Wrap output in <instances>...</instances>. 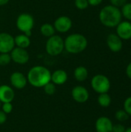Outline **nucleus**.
<instances>
[{
  "label": "nucleus",
  "instance_id": "obj_14",
  "mask_svg": "<svg viewBox=\"0 0 131 132\" xmlns=\"http://www.w3.org/2000/svg\"><path fill=\"white\" fill-rule=\"evenodd\" d=\"M15 97L13 89L8 85H0V102L11 103Z\"/></svg>",
  "mask_w": 131,
  "mask_h": 132
},
{
  "label": "nucleus",
  "instance_id": "obj_13",
  "mask_svg": "<svg viewBox=\"0 0 131 132\" xmlns=\"http://www.w3.org/2000/svg\"><path fill=\"white\" fill-rule=\"evenodd\" d=\"M107 44L109 49L113 53L120 52L123 48L122 39L114 33H110L107 38Z\"/></svg>",
  "mask_w": 131,
  "mask_h": 132
},
{
  "label": "nucleus",
  "instance_id": "obj_32",
  "mask_svg": "<svg viewBox=\"0 0 131 132\" xmlns=\"http://www.w3.org/2000/svg\"><path fill=\"white\" fill-rule=\"evenodd\" d=\"M126 74H127V76L131 80V63H130L127 65V69H126Z\"/></svg>",
  "mask_w": 131,
  "mask_h": 132
},
{
  "label": "nucleus",
  "instance_id": "obj_17",
  "mask_svg": "<svg viewBox=\"0 0 131 132\" xmlns=\"http://www.w3.org/2000/svg\"><path fill=\"white\" fill-rule=\"evenodd\" d=\"M14 41H15V45L16 47L22 48V49H26L30 46L31 40L30 37L27 36L24 33L17 35L16 36L14 37Z\"/></svg>",
  "mask_w": 131,
  "mask_h": 132
},
{
  "label": "nucleus",
  "instance_id": "obj_33",
  "mask_svg": "<svg viewBox=\"0 0 131 132\" xmlns=\"http://www.w3.org/2000/svg\"><path fill=\"white\" fill-rule=\"evenodd\" d=\"M8 2H9V0H0V6L6 5Z\"/></svg>",
  "mask_w": 131,
  "mask_h": 132
},
{
  "label": "nucleus",
  "instance_id": "obj_12",
  "mask_svg": "<svg viewBox=\"0 0 131 132\" xmlns=\"http://www.w3.org/2000/svg\"><path fill=\"white\" fill-rule=\"evenodd\" d=\"M10 83L13 87L21 90L26 86L28 80H27V77L22 73L16 71L11 74Z\"/></svg>",
  "mask_w": 131,
  "mask_h": 132
},
{
  "label": "nucleus",
  "instance_id": "obj_9",
  "mask_svg": "<svg viewBox=\"0 0 131 132\" xmlns=\"http://www.w3.org/2000/svg\"><path fill=\"white\" fill-rule=\"evenodd\" d=\"M72 26H73V22L71 19L66 15H61L58 17L55 20L53 24L56 31L61 33L67 32L72 28Z\"/></svg>",
  "mask_w": 131,
  "mask_h": 132
},
{
  "label": "nucleus",
  "instance_id": "obj_29",
  "mask_svg": "<svg viewBox=\"0 0 131 132\" xmlns=\"http://www.w3.org/2000/svg\"><path fill=\"white\" fill-rule=\"evenodd\" d=\"M125 127L121 124H117L115 125H113L112 132H125Z\"/></svg>",
  "mask_w": 131,
  "mask_h": 132
},
{
  "label": "nucleus",
  "instance_id": "obj_8",
  "mask_svg": "<svg viewBox=\"0 0 131 132\" xmlns=\"http://www.w3.org/2000/svg\"><path fill=\"white\" fill-rule=\"evenodd\" d=\"M15 46L14 37L7 32H0V53H9Z\"/></svg>",
  "mask_w": 131,
  "mask_h": 132
},
{
  "label": "nucleus",
  "instance_id": "obj_25",
  "mask_svg": "<svg viewBox=\"0 0 131 132\" xmlns=\"http://www.w3.org/2000/svg\"><path fill=\"white\" fill-rule=\"evenodd\" d=\"M75 6L80 10H84L88 8L89 3L87 0H75Z\"/></svg>",
  "mask_w": 131,
  "mask_h": 132
},
{
  "label": "nucleus",
  "instance_id": "obj_28",
  "mask_svg": "<svg viewBox=\"0 0 131 132\" xmlns=\"http://www.w3.org/2000/svg\"><path fill=\"white\" fill-rule=\"evenodd\" d=\"M110 3L112 5L120 9V7L122 8L127 3V0H110Z\"/></svg>",
  "mask_w": 131,
  "mask_h": 132
},
{
  "label": "nucleus",
  "instance_id": "obj_24",
  "mask_svg": "<svg viewBox=\"0 0 131 132\" xmlns=\"http://www.w3.org/2000/svg\"><path fill=\"white\" fill-rule=\"evenodd\" d=\"M115 118L119 121H125L129 118V114L124 110H119L116 112Z\"/></svg>",
  "mask_w": 131,
  "mask_h": 132
},
{
  "label": "nucleus",
  "instance_id": "obj_20",
  "mask_svg": "<svg viewBox=\"0 0 131 132\" xmlns=\"http://www.w3.org/2000/svg\"><path fill=\"white\" fill-rule=\"evenodd\" d=\"M98 104L103 108H107L111 104V97L107 93L100 94L97 98Z\"/></svg>",
  "mask_w": 131,
  "mask_h": 132
},
{
  "label": "nucleus",
  "instance_id": "obj_2",
  "mask_svg": "<svg viewBox=\"0 0 131 132\" xmlns=\"http://www.w3.org/2000/svg\"><path fill=\"white\" fill-rule=\"evenodd\" d=\"M99 19L100 22L106 27H117L122 19L121 10L112 5H106L100 10Z\"/></svg>",
  "mask_w": 131,
  "mask_h": 132
},
{
  "label": "nucleus",
  "instance_id": "obj_1",
  "mask_svg": "<svg viewBox=\"0 0 131 132\" xmlns=\"http://www.w3.org/2000/svg\"><path fill=\"white\" fill-rule=\"evenodd\" d=\"M27 80L34 87H43L51 81V72L43 66H35L27 73Z\"/></svg>",
  "mask_w": 131,
  "mask_h": 132
},
{
  "label": "nucleus",
  "instance_id": "obj_10",
  "mask_svg": "<svg viewBox=\"0 0 131 132\" xmlns=\"http://www.w3.org/2000/svg\"><path fill=\"white\" fill-rule=\"evenodd\" d=\"M71 95L73 99L80 104L85 103L88 101L90 94L87 89L83 86H76L73 88L71 91Z\"/></svg>",
  "mask_w": 131,
  "mask_h": 132
},
{
  "label": "nucleus",
  "instance_id": "obj_11",
  "mask_svg": "<svg viewBox=\"0 0 131 132\" xmlns=\"http://www.w3.org/2000/svg\"><path fill=\"white\" fill-rule=\"evenodd\" d=\"M117 35L122 40L131 39V22L130 21H121L117 26Z\"/></svg>",
  "mask_w": 131,
  "mask_h": 132
},
{
  "label": "nucleus",
  "instance_id": "obj_26",
  "mask_svg": "<svg viewBox=\"0 0 131 132\" xmlns=\"http://www.w3.org/2000/svg\"><path fill=\"white\" fill-rule=\"evenodd\" d=\"M1 107H2V111L5 112L6 114H10L13 109V106L12 103H2V105Z\"/></svg>",
  "mask_w": 131,
  "mask_h": 132
},
{
  "label": "nucleus",
  "instance_id": "obj_30",
  "mask_svg": "<svg viewBox=\"0 0 131 132\" xmlns=\"http://www.w3.org/2000/svg\"><path fill=\"white\" fill-rule=\"evenodd\" d=\"M7 120V114L3 112L2 110H0V125L4 124Z\"/></svg>",
  "mask_w": 131,
  "mask_h": 132
},
{
  "label": "nucleus",
  "instance_id": "obj_35",
  "mask_svg": "<svg viewBox=\"0 0 131 132\" xmlns=\"http://www.w3.org/2000/svg\"><path fill=\"white\" fill-rule=\"evenodd\" d=\"M1 104H2V103L0 102V108H1V106H2V105H1Z\"/></svg>",
  "mask_w": 131,
  "mask_h": 132
},
{
  "label": "nucleus",
  "instance_id": "obj_21",
  "mask_svg": "<svg viewBox=\"0 0 131 132\" xmlns=\"http://www.w3.org/2000/svg\"><path fill=\"white\" fill-rule=\"evenodd\" d=\"M122 16L127 19V21H131V2H127L121 9Z\"/></svg>",
  "mask_w": 131,
  "mask_h": 132
},
{
  "label": "nucleus",
  "instance_id": "obj_4",
  "mask_svg": "<svg viewBox=\"0 0 131 132\" xmlns=\"http://www.w3.org/2000/svg\"><path fill=\"white\" fill-rule=\"evenodd\" d=\"M64 50V39L59 35H53L48 38L46 43V53L53 56L59 55Z\"/></svg>",
  "mask_w": 131,
  "mask_h": 132
},
{
  "label": "nucleus",
  "instance_id": "obj_5",
  "mask_svg": "<svg viewBox=\"0 0 131 132\" xmlns=\"http://www.w3.org/2000/svg\"><path fill=\"white\" fill-rule=\"evenodd\" d=\"M35 25L33 16L29 13H21L16 19V27L27 36L32 35V29Z\"/></svg>",
  "mask_w": 131,
  "mask_h": 132
},
{
  "label": "nucleus",
  "instance_id": "obj_3",
  "mask_svg": "<svg viewBox=\"0 0 131 132\" xmlns=\"http://www.w3.org/2000/svg\"><path fill=\"white\" fill-rule=\"evenodd\" d=\"M88 45L87 39L80 33L69 35L64 40V50L72 54H78L83 52Z\"/></svg>",
  "mask_w": 131,
  "mask_h": 132
},
{
  "label": "nucleus",
  "instance_id": "obj_34",
  "mask_svg": "<svg viewBox=\"0 0 131 132\" xmlns=\"http://www.w3.org/2000/svg\"><path fill=\"white\" fill-rule=\"evenodd\" d=\"M125 132H131V128H128L127 129H126Z\"/></svg>",
  "mask_w": 131,
  "mask_h": 132
},
{
  "label": "nucleus",
  "instance_id": "obj_15",
  "mask_svg": "<svg viewBox=\"0 0 131 132\" xmlns=\"http://www.w3.org/2000/svg\"><path fill=\"white\" fill-rule=\"evenodd\" d=\"M113 125L111 120L107 117L99 118L95 124L97 132H112Z\"/></svg>",
  "mask_w": 131,
  "mask_h": 132
},
{
  "label": "nucleus",
  "instance_id": "obj_27",
  "mask_svg": "<svg viewBox=\"0 0 131 132\" xmlns=\"http://www.w3.org/2000/svg\"><path fill=\"white\" fill-rule=\"evenodd\" d=\"M124 111L129 114V116H131V97H127L124 104Z\"/></svg>",
  "mask_w": 131,
  "mask_h": 132
},
{
  "label": "nucleus",
  "instance_id": "obj_16",
  "mask_svg": "<svg viewBox=\"0 0 131 132\" xmlns=\"http://www.w3.org/2000/svg\"><path fill=\"white\" fill-rule=\"evenodd\" d=\"M68 79L67 73L63 70H56L51 73V82L56 85L64 84Z\"/></svg>",
  "mask_w": 131,
  "mask_h": 132
},
{
  "label": "nucleus",
  "instance_id": "obj_18",
  "mask_svg": "<svg viewBox=\"0 0 131 132\" xmlns=\"http://www.w3.org/2000/svg\"><path fill=\"white\" fill-rule=\"evenodd\" d=\"M73 75H74V78L77 81L83 82L86 80L88 77V70L85 67L79 66L75 69Z\"/></svg>",
  "mask_w": 131,
  "mask_h": 132
},
{
  "label": "nucleus",
  "instance_id": "obj_19",
  "mask_svg": "<svg viewBox=\"0 0 131 132\" xmlns=\"http://www.w3.org/2000/svg\"><path fill=\"white\" fill-rule=\"evenodd\" d=\"M56 29L53 26V25L50 23H44L40 27V32L41 34L45 37H50L53 35H55Z\"/></svg>",
  "mask_w": 131,
  "mask_h": 132
},
{
  "label": "nucleus",
  "instance_id": "obj_22",
  "mask_svg": "<svg viewBox=\"0 0 131 132\" xmlns=\"http://www.w3.org/2000/svg\"><path fill=\"white\" fill-rule=\"evenodd\" d=\"M12 61L11 56L7 53H0V67L8 65Z\"/></svg>",
  "mask_w": 131,
  "mask_h": 132
},
{
  "label": "nucleus",
  "instance_id": "obj_31",
  "mask_svg": "<svg viewBox=\"0 0 131 132\" xmlns=\"http://www.w3.org/2000/svg\"><path fill=\"white\" fill-rule=\"evenodd\" d=\"M87 1H88L89 5H92V6L99 5L103 2V0H87Z\"/></svg>",
  "mask_w": 131,
  "mask_h": 132
},
{
  "label": "nucleus",
  "instance_id": "obj_6",
  "mask_svg": "<svg viewBox=\"0 0 131 132\" xmlns=\"http://www.w3.org/2000/svg\"><path fill=\"white\" fill-rule=\"evenodd\" d=\"M91 87L95 92L100 94L107 93L110 88V81L107 76L97 74L91 80Z\"/></svg>",
  "mask_w": 131,
  "mask_h": 132
},
{
  "label": "nucleus",
  "instance_id": "obj_7",
  "mask_svg": "<svg viewBox=\"0 0 131 132\" xmlns=\"http://www.w3.org/2000/svg\"><path fill=\"white\" fill-rule=\"evenodd\" d=\"M10 56L12 60L17 64H25L29 60V55L27 50L19 47H14L10 52Z\"/></svg>",
  "mask_w": 131,
  "mask_h": 132
},
{
  "label": "nucleus",
  "instance_id": "obj_36",
  "mask_svg": "<svg viewBox=\"0 0 131 132\" xmlns=\"http://www.w3.org/2000/svg\"><path fill=\"white\" fill-rule=\"evenodd\" d=\"M130 55H131V50H130Z\"/></svg>",
  "mask_w": 131,
  "mask_h": 132
},
{
  "label": "nucleus",
  "instance_id": "obj_23",
  "mask_svg": "<svg viewBox=\"0 0 131 132\" xmlns=\"http://www.w3.org/2000/svg\"><path fill=\"white\" fill-rule=\"evenodd\" d=\"M44 91L47 95H53L56 93V84H54L53 82H49L43 87Z\"/></svg>",
  "mask_w": 131,
  "mask_h": 132
}]
</instances>
